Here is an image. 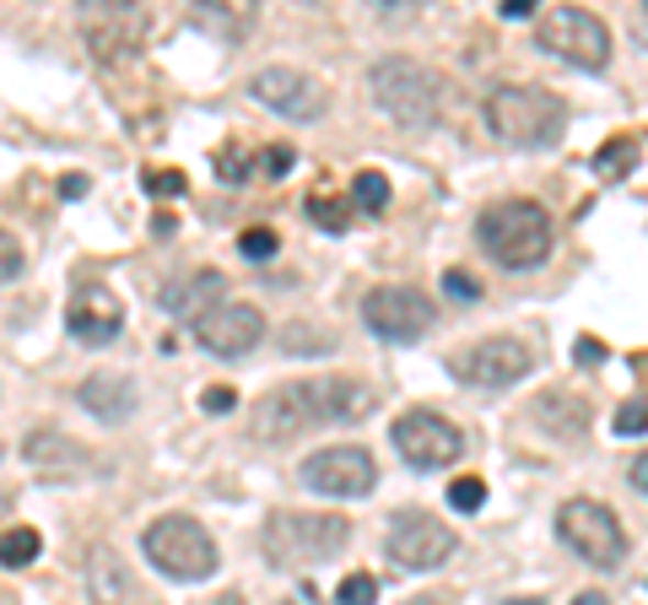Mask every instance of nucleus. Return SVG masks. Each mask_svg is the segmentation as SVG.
Segmentation results:
<instances>
[{
    "instance_id": "f257e3e1",
    "label": "nucleus",
    "mask_w": 648,
    "mask_h": 605,
    "mask_svg": "<svg viewBox=\"0 0 648 605\" xmlns=\"http://www.w3.org/2000/svg\"><path fill=\"white\" fill-rule=\"evenodd\" d=\"M373 411V390L357 384V379H298V384H281L255 405V433L265 444H287L298 438L303 427H320V422H357Z\"/></svg>"
},
{
    "instance_id": "f03ea898",
    "label": "nucleus",
    "mask_w": 648,
    "mask_h": 605,
    "mask_svg": "<svg viewBox=\"0 0 648 605\" xmlns=\"http://www.w3.org/2000/svg\"><path fill=\"white\" fill-rule=\"evenodd\" d=\"M368 92L373 103L384 109L394 125L405 131H433L449 109V81L422 60H405V55H389L368 70Z\"/></svg>"
},
{
    "instance_id": "7ed1b4c3",
    "label": "nucleus",
    "mask_w": 648,
    "mask_h": 605,
    "mask_svg": "<svg viewBox=\"0 0 648 605\" xmlns=\"http://www.w3.org/2000/svg\"><path fill=\"white\" fill-rule=\"evenodd\" d=\"M487 131L498 135L503 146H518V152H540V146H557L562 131H568V103L546 87H492L487 103Z\"/></svg>"
},
{
    "instance_id": "20e7f679",
    "label": "nucleus",
    "mask_w": 648,
    "mask_h": 605,
    "mask_svg": "<svg viewBox=\"0 0 648 605\" xmlns=\"http://www.w3.org/2000/svg\"><path fill=\"white\" fill-rule=\"evenodd\" d=\"M476 238L503 270H535L546 266L557 233H551V216L540 201H498L481 211Z\"/></svg>"
},
{
    "instance_id": "39448f33",
    "label": "nucleus",
    "mask_w": 648,
    "mask_h": 605,
    "mask_svg": "<svg viewBox=\"0 0 648 605\" xmlns=\"http://www.w3.org/2000/svg\"><path fill=\"white\" fill-rule=\"evenodd\" d=\"M346 540H351V519H340V514H292V508H281V514L265 519L259 546L276 568H314V562H329L335 551H346Z\"/></svg>"
},
{
    "instance_id": "423d86ee",
    "label": "nucleus",
    "mask_w": 648,
    "mask_h": 605,
    "mask_svg": "<svg viewBox=\"0 0 648 605\" xmlns=\"http://www.w3.org/2000/svg\"><path fill=\"white\" fill-rule=\"evenodd\" d=\"M141 551H146V562H152L163 579H174V584H200V579L216 573V540H211V530H205L200 519H190V514H163V519H152L146 536H141Z\"/></svg>"
},
{
    "instance_id": "0eeeda50",
    "label": "nucleus",
    "mask_w": 648,
    "mask_h": 605,
    "mask_svg": "<svg viewBox=\"0 0 648 605\" xmlns=\"http://www.w3.org/2000/svg\"><path fill=\"white\" fill-rule=\"evenodd\" d=\"M557 536L589 568H622V557H627V530L600 497H568L557 508Z\"/></svg>"
},
{
    "instance_id": "6e6552de",
    "label": "nucleus",
    "mask_w": 648,
    "mask_h": 605,
    "mask_svg": "<svg viewBox=\"0 0 648 605\" xmlns=\"http://www.w3.org/2000/svg\"><path fill=\"white\" fill-rule=\"evenodd\" d=\"M535 38H540V49H551L557 60H568V66H579V70L611 66V27L594 11H583V5H551V11H540Z\"/></svg>"
},
{
    "instance_id": "1a4fd4ad",
    "label": "nucleus",
    "mask_w": 648,
    "mask_h": 605,
    "mask_svg": "<svg viewBox=\"0 0 648 605\" xmlns=\"http://www.w3.org/2000/svg\"><path fill=\"white\" fill-rule=\"evenodd\" d=\"M389 438H394V449H400V460H405L411 471H449L454 460L465 455V433L454 427L449 416L427 411V405L394 416Z\"/></svg>"
},
{
    "instance_id": "9d476101",
    "label": "nucleus",
    "mask_w": 648,
    "mask_h": 605,
    "mask_svg": "<svg viewBox=\"0 0 648 605\" xmlns=\"http://www.w3.org/2000/svg\"><path fill=\"white\" fill-rule=\"evenodd\" d=\"M433 320H438V309H433V298L416 292V287H373V292L362 298V325L379 340H394V346L422 340L433 330Z\"/></svg>"
},
{
    "instance_id": "9b49d317",
    "label": "nucleus",
    "mask_w": 648,
    "mask_h": 605,
    "mask_svg": "<svg viewBox=\"0 0 648 605\" xmlns=\"http://www.w3.org/2000/svg\"><path fill=\"white\" fill-rule=\"evenodd\" d=\"M249 92H255L259 109L281 114V120H298V125H314L324 109H329V92L324 81H314L309 70L298 66H265L249 76Z\"/></svg>"
},
{
    "instance_id": "f8f14e48",
    "label": "nucleus",
    "mask_w": 648,
    "mask_h": 605,
    "mask_svg": "<svg viewBox=\"0 0 648 605\" xmlns=\"http://www.w3.org/2000/svg\"><path fill=\"white\" fill-rule=\"evenodd\" d=\"M298 475H303L309 492H320V497H340V503L368 497V492L379 486V466H373V455L357 449V444H335V449L309 455Z\"/></svg>"
},
{
    "instance_id": "ddd939ff",
    "label": "nucleus",
    "mask_w": 648,
    "mask_h": 605,
    "mask_svg": "<svg viewBox=\"0 0 648 605\" xmlns=\"http://www.w3.org/2000/svg\"><path fill=\"white\" fill-rule=\"evenodd\" d=\"M384 551H389V562L405 568V573H433V568H444L454 557V530L438 525L433 514H422V508H405L389 525Z\"/></svg>"
},
{
    "instance_id": "4468645a",
    "label": "nucleus",
    "mask_w": 648,
    "mask_h": 605,
    "mask_svg": "<svg viewBox=\"0 0 648 605\" xmlns=\"http://www.w3.org/2000/svg\"><path fill=\"white\" fill-rule=\"evenodd\" d=\"M529 368H535V357H529V346L514 336L476 340V346H465L459 357H449V373L465 379V384H476V390H509Z\"/></svg>"
},
{
    "instance_id": "2eb2a0df",
    "label": "nucleus",
    "mask_w": 648,
    "mask_h": 605,
    "mask_svg": "<svg viewBox=\"0 0 648 605\" xmlns=\"http://www.w3.org/2000/svg\"><path fill=\"white\" fill-rule=\"evenodd\" d=\"M259 336H265V314L255 303H216L211 314L194 320V340L211 357H244L259 346Z\"/></svg>"
},
{
    "instance_id": "dca6fc26",
    "label": "nucleus",
    "mask_w": 648,
    "mask_h": 605,
    "mask_svg": "<svg viewBox=\"0 0 648 605\" xmlns=\"http://www.w3.org/2000/svg\"><path fill=\"white\" fill-rule=\"evenodd\" d=\"M120 325H125V309H120V298H114L109 287H98V281L76 287V298L65 303V330L76 340H87V346H109V340L120 336Z\"/></svg>"
},
{
    "instance_id": "f3484780",
    "label": "nucleus",
    "mask_w": 648,
    "mask_h": 605,
    "mask_svg": "<svg viewBox=\"0 0 648 605\" xmlns=\"http://www.w3.org/2000/svg\"><path fill=\"white\" fill-rule=\"evenodd\" d=\"M87 38H92V49L109 60V55H130L141 38H146V27H152V16L135 5V0H120V5H87Z\"/></svg>"
},
{
    "instance_id": "a211bd4d",
    "label": "nucleus",
    "mask_w": 648,
    "mask_h": 605,
    "mask_svg": "<svg viewBox=\"0 0 648 605\" xmlns=\"http://www.w3.org/2000/svg\"><path fill=\"white\" fill-rule=\"evenodd\" d=\"M157 303L174 314V320H200V314H211L216 303H227V276L222 270H185V276H174L163 292H157Z\"/></svg>"
},
{
    "instance_id": "6ab92c4d",
    "label": "nucleus",
    "mask_w": 648,
    "mask_h": 605,
    "mask_svg": "<svg viewBox=\"0 0 648 605\" xmlns=\"http://www.w3.org/2000/svg\"><path fill=\"white\" fill-rule=\"evenodd\" d=\"M76 401H81V411H92L98 422H130L141 395H135V379L130 373H87L76 384Z\"/></svg>"
},
{
    "instance_id": "aec40b11",
    "label": "nucleus",
    "mask_w": 648,
    "mask_h": 605,
    "mask_svg": "<svg viewBox=\"0 0 648 605\" xmlns=\"http://www.w3.org/2000/svg\"><path fill=\"white\" fill-rule=\"evenodd\" d=\"M22 455H27V460H33L38 471H55V475L87 471V466H92V455H87V449H76V444H65L60 433H33Z\"/></svg>"
},
{
    "instance_id": "412c9836",
    "label": "nucleus",
    "mask_w": 648,
    "mask_h": 605,
    "mask_svg": "<svg viewBox=\"0 0 648 605\" xmlns=\"http://www.w3.org/2000/svg\"><path fill=\"white\" fill-rule=\"evenodd\" d=\"M633 168H638V141L633 135H616V141H605L594 152V173L600 179H627Z\"/></svg>"
},
{
    "instance_id": "4be33fe9",
    "label": "nucleus",
    "mask_w": 648,
    "mask_h": 605,
    "mask_svg": "<svg viewBox=\"0 0 648 605\" xmlns=\"http://www.w3.org/2000/svg\"><path fill=\"white\" fill-rule=\"evenodd\" d=\"M38 551H44V540H38L33 525L0 530V568H27V562H38Z\"/></svg>"
},
{
    "instance_id": "5701e85b",
    "label": "nucleus",
    "mask_w": 648,
    "mask_h": 605,
    "mask_svg": "<svg viewBox=\"0 0 648 605\" xmlns=\"http://www.w3.org/2000/svg\"><path fill=\"white\" fill-rule=\"evenodd\" d=\"M125 562L114 557V551H92V595L103 605H114L125 595V573H120Z\"/></svg>"
},
{
    "instance_id": "b1692460",
    "label": "nucleus",
    "mask_w": 648,
    "mask_h": 605,
    "mask_svg": "<svg viewBox=\"0 0 648 605\" xmlns=\"http://www.w3.org/2000/svg\"><path fill=\"white\" fill-rule=\"evenodd\" d=\"M309 216H314V227H324V233H346L351 227V201H340V195H309Z\"/></svg>"
},
{
    "instance_id": "393cba45",
    "label": "nucleus",
    "mask_w": 648,
    "mask_h": 605,
    "mask_svg": "<svg viewBox=\"0 0 648 605\" xmlns=\"http://www.w3.org/2000/svg\"><path fill=\"white\" fill-rule=\"evenodd\" d=\"M351 205H362V211H384L389 205V179L379 168H362V173L351 179Z\"/></svg>"
},
{
    "instance_id": "a878e982",
    "label": "nucleus",
    "mask_w": 648,
    "mask_h": 605,
    "mask_svg": "<svg viewBox=\"0 0 648 605\" xmlns=\"http://www.w3.org/2000/svg\"><path fill=\"white\" fill-rule=\"evenodd\" d=\"M292 163H298L292 146H259L255 157H249V179H281Z\"/></svg>"
},
{
    "instance_id": "bb28decb",
    "label": "nucleus",
    "mask_w": 648,
    "mask_h": 605,
    "mask_svg": "<svg viewBox=\"0 0 648 605\" xmlns=\"http://www.w3.org/2000/svg\"><path fill=\"white\" fill-rule=\"evenodd\" d=\"M481 503H487V481H481V475H459V481H449V508L476 514Z\"/></svg>"
},
{
    "instance_id": "cd10ccee",
    "label": "nucleus",
    "mask_w": 648,
    "mask_h": 605,
    "mask_svg": "<svg viewBox=\"0 0 648 605\" xmlns=\"http://www.w3.org/2000/svg\"><path fill=\"white\" fill-rule=\"evenodd\" d=\"M141 184H146V195H163V201H179V195L190 190L179 168H146V179H141Z\"/></svg>"
},
{
    "instance_id": "c85d7f7f",
    "label": "nucleus",
    "mask_w": 648,
    "mask_h": 605,
    "mask_svg": "<svg viewBox=\"0 0 648 605\" xmlns=\"http://www.w3.org/2000/svg\"><path fill=\"white\" fill-rule=\"evenodd\" d=\"M373 601H379V579H368V573H351L335 590V605H373Z\"/></svg>"
},
{
    "instance_id": "c756f323",
    "label": "nucleus",
    "mask_w": 648,
    "mask_h": 605,
    "mask_svg": "<svg viewBox=\"0 0 648 605\" xmlns=\"http://www.w3.org/2000/svg\"><path fill=\"white\" fill-rule=\"evenodd\" d=\"M616 433L622 438H644L648 433V401H627L616 411Z\"/></svg>"
},
{
    "instance_id": "7c9ffc66",
    "label": "nucleus",
    "mask_w": 648,
    "mask_h": 605,
    "mask_svg": "<svg viewBox=\"0 0 648 605\" xmlns=\"http://www.w3.org/2000/svg\"><path fill=\"white\" fill-rule=\"evenodd\" d=\"M22 266H27V260H22V244L0 227V281H16V276H22Z\"/></svg>"
},
{
    "instance_id": "2f4dec72",
    "label": "nucleus",
    "mask_w": 648,
    "mask_h": 605,
    "mask_svg": "<svg viewBox=\"0 0 648 605\" xmlns=\"http://www.w3.org/2000/svg\"><path fill=\"white\" fill-rule=\"evenodd\" d=\"M238 249H244L249 260H270V255H276V233H270V227H249V233L238 238Z\"/></svg>"
},
{
    "instance_id": "473e14b6",
    "label": "nucleus",
    "mask_w": 648,
    "mask_h": 605,
    "mask_svg": "<svg viewBox=\"0 0 648 605\" xmlns=\"http://www.w3.org/2000/svg\"><path fill=\"white\" fill-rule=\"evenodd\" d=\"M200 405H205L211 416H227V411L238 405V390H227V384H211V390L200 395Z\"/></svg>"
},
{
    "instance_id": "72a5a7b5",
    "label": "nucleus",
    "mask_w": 648,
    "mask_h": 605,
    "mask_svg": "<svg viewBox=\"0 0 648 605\" xmlns=\"http://www.w3.org/2000/svg\"><path fill=\"white\" fill-rule=\"evenodd\" d=\"M444 292L470 303V298H481V281H476V276H465V270H449V276H444Z\"/></svg>"
},
{
    "instance_id": "f704fd0d",
    "label": "nucleus",
    "mask_w": 648,
    "mask_h": 605,
    "mask_svg": "<svg viewBox=\"0 0 648 605\" xmlns=\"http://www.w3.org/2000/svg\"><path fill=\"white\" fill-rule=\"evenodd\" d=\"M573 357H579V362H589V368H594V362H605V346H600V340H594V336H579V346H573Z\"/></svg>"
},
{
    "instance_id": "c9c22d12",
    "label": "nucleus",
    "mask_w": 648,
    "mask_h": 605,
    "mask_svg": "<svg viewBox=\"0 0 648 605\" xmlns=\"http://www.w3.org/2000/svg\"><path fill=\"white\" fill-rule=\"evenodd\" d=\"M60 195H65V201H81V195H87V173H65Z\"/></svg>"
},
{
    "instance_id": "e433bc0d",
    "label": "nucleus",
    "mask_w": 648,
    "mask_h": 605,
    "mask_svg": "<svg viewBox=\"0 0 648 605\" xmlns=\"http://www.w3.org/2000/svg\"><path fill=\"white\" fill-rule=\"evenodd\" d=\"M498 11H503L509 22H524V16H535V0H503Z\"/></svg>"
},
{
    "instance_id": "4c0bfd02",
    "label": "nucleus",
    "mask_w": 648,
    "mask_h": 605,
    "mask_svg": "<svg viewBox=\"0 0 648 605\" xmlns=\"http://www.w3.org/2000/svg\"><path fill=\"white\" fill-rule=\"evenodd\" d=\"M633 486L648 497V455H638V460H633Z\"/></svg>"
},
{
    "instance_id": "58836bf2",
    "label": "nucleus",
    "mask_w": 648,
    "mask_h": 605,
    "mask_svg": "<svg viewBox=\"0 0 648 605\" xmlns=\"http://www.w3.org/2000/svg\"><path fill=\"white\" fill-rule=\"evenodd\" d=\"M633 33H638V44L648 49V0L638 5V16H633Z\"/></svg>"
},
{
    "instance_id": "ea45409f",
    "label": "nucleus",
    "mask_w": 648,
    "mask_h": 605,
    "mask_svg": "<svg viewBox=\"0 0 648 605\" xmlns=\"http://www.w3.org/2000/svg\"><path fill=\"white\" fill-rule=\"evenodd\" d=\"M405 605H449L444 595H416V601H405Z\"/></svg>"
},
{
    "instance_id": "a19ab883",
    "label": "nucleus",
    "mask_w": 648,
    "mask_h": 605,
    "mask_svg": "<svg viewBox=\"0 0 648 605\" xmlns=\"http://www.w3.org/2000/svg\"><path fill=\"white\" fill-rule=\"evenodd\" d=\"M573 605H611V601H605V595H579Z\"/></svg>"
},
{
    "instance_id": "79ce46f5",
    "label": "nucleus",
    "mask_w": 648,
    "mask_h": 605,
    "mask_svg": "<svg viewBox=\"0 0 648 605\" xmlns=\"http://www.w3.org/2000/svg\"><path fill=\"white\" fill-rule=\"evenodd\" d=\"M5 508H11V497H5V492H0V519H5Z\"/></svg>"
},
{
    "instance_id": "37998d69",
    "label": "nucleus",
    "mask_w": 648,
    "mask_h": 605,
    "mask_svg": "<svg viewBox=\"0 0 648 605\" xmlns=\"http://www.w3.org/2000/svg\"><path fill=\"white\" fill-rule=\"evenodd\" d=\"M509 605H540V601H509Z\"/></svg>"
}]
</instances>
